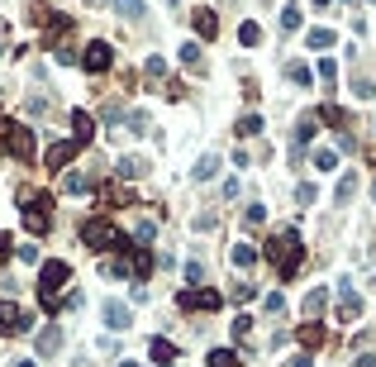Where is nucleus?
Listing matches in <instances>:
<instances>
[{"mask_svg":"<svg viewBox=\"0 0 376 367\" xmlns=\"http://www.w3.org/2000/svg\"><path fill=\"white\" fill-rule=\"evenodd\" d=\"M238 43H243V48H257V43H262V24H243V29H238Z\"/></svg>","mask_w":376,"mask_h":367,"instance_id":"obj_23","label":"nucleus"},{"mask_svg":"<svg viewBox=\"0 0 376 367\" xmlns=\"http://www.w3.org/2000/svg\"><path fill=\"white\" fill-rule=\"evenodd\" d=\"M72 282V267H67L63 257H53V262H43V272H38V301H43V310H58V291Z\"/></svg>","mask_w":376,"mask_h":367,"instance_id":"obj_2","label":"nucleus"},{"mask_svg":"<svg viewBox=\"0 0 376 367\" xmlns=\"http://www.w3.org/2000/svg\"><path fill=\"white\" fill-rule=\"evenodd\" d=\"M153 234H157V224H153V220H143L139 229H134V239H139V243H148V239H153Z\"/></svg>","mask_w":376,"mask_h":367,"instance_id":"obj_41","label":"nucleus"},{"mask_svg":"<svg viewBox=\"0 0 376 367\" xmlns=\"http://www.w3.org/2000/svg\"><path fill=\"white\" fill-rule=\"evenodd\" d=\"M143 172H148V162H143V158H119V176L134 181V176H143Z\"/></svg>","mask_w":376,"mask_h":367,"instance_id":"obj_26","label":"nucleus"},{"mask_svg":"<svg viewBox=\"0 0 376 367\" xmlns=\"http://www.w3.org/2000/svg\"><path fill=\"white\" fill-rule=\"evenodd\" d=\"M314 167H319V172H333V167H338V153H333V148H319V153H314Z\"/></svg>","mask_w":376,"mask_h":367,"instance_id":"obj_32","label":"nucleus"},{"mask_svg":"<svg viewBox=\"0 0 376 367\" xmlns=\"http://www.w3.org/2000/svg\"><path fill=\"white\" fill-rule=\"evenodd\" d=\"M353 196H358V172H343V181L333 186V206H348Z\"/></svg>","mask_w":376,"mask_h":367,"instance_id":"obj_18","label":"nucleus"},{"mask_svg":"<svg viewBox=\"0 0 376 367\" xmlns=\"http://www.w3.org/2000/svg\"><path fill=\"white\" fill-rule=\"evenodd\" d=\"M77 158V144H72V139H63V144H53L48 148V167H53V172H63L67 162Z\"/></svg>","mask_w":376,"mask_h":367,"instance_id":"obj_13","label":"nucleus"},{"mask_svg":"<svg viewBox=\"0 0 376 367\" xmlns=\"http://www.w3.org/2000/svg\"><path fill=\"white\" fill-rule=\"evenodd\" d=\"M143 72H148V77H162V72H167V63H162V58H148V63H143Z\"/></svg>","mask_w":376,"mask_h":367,"instance_id":"obj_43","label":"nucleus"},{"mask_svg":"<svg viewBox=\"0 0 376 367\" xmlns=\"http://www.w3.org/2000/svg\"><path fill=\"white\" fill-rule=\"evenodd\" d=\"M314 5H329V0H314Z\"/></svg>","mask_w":376,"mask_h":367,"instance_id":"obj_48","label":"nucleus"},{"mask_svg":"<svg viewBox=\"0 0 376 367\" xmlns=\"http://www.w3.org/2000/svg\"><path fill=\"white\" fill-rule=\"evenodd\" d=\"M215 172H220V158H215V153H205V158L190 167V176H195V181H210Z\"/></svg>","mask_w":376,"mask_h":367,"instance_id":"obj_19","label":"nucleus"},{"mask_svg":"<svg viewBox=\"0 0 376 367\" xmlns=\"http://www.w3.org/2000/svg\"><path fill=\"white\" fill-rule=\"evenodd\" d=\"M15 367H33V363H29V358H19V363H15Z\"/></svg>","mask_w":376,"mask_h":367,"instance_id":"obj_47","label":"nucleus"},{"mask_svg":"<svg viewBox=\"0 0 376 367\" xmlns=\"http://www.w3.org/2000/svg\"><path fill=\"white\" fill-rule=\"evenodd\" d=\"M281 29H300V0H286V10H281Z\"/></svg>","mask_w":376,"mask_h":367,"instance_id":"obj_28","label":"nucleus"},{"mask_svg":"<svg viewBox=\"0 0 376 367\" xmlns=\"http://www.w3.org/2000/svg\"><path fill=\"white\" fill-rule=\"evenodd\" d=\"M81 239H86V248H129V239L110 220H86L81 224Z\"/></svg>","mask_w":376,"mask_h":367,"instance_id":"obj_3","label":"nucleus"},{"mask_svg":"<svg viewBox=\"0 0 376 367\" xmlns=\"http://www.w3.org/2000/svg\"><path fill=\"white\" fill-rule=\"evenodd\" d=\"M114 63V48L110 43H105V38H95V43H86V53H81V67H86V72H105V67Z\"/></svg>","mask_w":376,"mask_h":367,"instance_id":"obj_6","label":"nucleus"},{"mask_svg":"<svg viewBox=\"0 0 376 367\" xmlns=\"http://www.w3.org/2000/svg\"><path fill=\"white\" fill-rule=\"evenodd\" d=\"M319 77L333 86V81H338V63H333V58H324V63H319Z\"/></svg>","mask_w":376,"mask_h":367,"instance_id":"obj_39","label":"nucleus"},{"mask_svg":"<svg viewBox=\"0 0 376 367\" xmlns=\"http://www.w3.org/2000/svg\"><path fill=\"white\" fill-rule=\"evenodd\" d=\"M281 367H314V363H310V358H305V353H296V358H286Z\"/></svg>","mask_w":376,"mask_h":367,"instance_id":"obj_45","label":"nucleus"},{"mask_svg":"<svg viewBox=\"0 0 376 367\" xmlns=\"http://www.w3.org/2000/svg\"><path fill=\"white\" fill-rule=\"evenodd\" d=\"M10 253V234H5V229H0V257Z\"/></svg>","mask_w":376,"mask_h":367,"instance_id":"obj_46","label":"nucleus"},{"mask_svg":"<svg viewBox=\"0 0 376 367\" xmlns=\"http://www.w3.org/2000/svg\"><path fill=\"white\" fill-rule=\"evenodd\" d=\"M91 139H95V124H91V115H86V110H72V144H91Z\"/></svg>","mask_w":376,"mask_h":367,"instance_id":"obj_11","label":"nucleus"},{"mask_svg":"<svg viewBox=\"0 0 376 367\" xmlns=\"http://www.w3.org/2000/svg\"><path fill=\"white\" fill-rule=\"evenodd\" d=\"M286 77L296 81V86H310V81H314V72H310L305 63H286Z\"/></svg>","mask_w":376,"mask_h":367,"instance_id":"obj_25","label":"nucleus"},{"mask_svg":"<svg viewBox=\"0 0 376 367\" xmlns=\"http://www.w3.org/2000/svg\"><path fill=\"white\" fill-rule=\"evenodd\" d=\"M353 96L372 100V96H376V81H372V77H362V72H358V77H353Z\"/></svg>","mask_w":376,"mask_h":367,"instance_id":"obj_29","label":"nucleus"},{"mask_svg":"<svg viewBox=\"0 0 376 367\" xmlns=\"http://www.w3.org/2000/svg\"><path fill=\"white\" fill-rule=\"evenodd\" d=\"M181 63L190 72H205V58H200V43H181Z\"/></svg>","mask_w":376,"mask_h":367,"instance_id":"obj_22","label":"nucleus"},{"mask_svg":"<svg viewBox=\"0 0 376 367\" xmlns=\"http://www.w3.org/2000/svg\"><path fill=\"white\" fill-rule=\"evenodd\" d=\"M110 277H134V257H114V262H110Z\"/></svg>","mask_w":376,"mask_h":367,"instance_id":"obj_38","label":"nucleus"},{"mask_svg":"<svg viewBox=\"0 0 376 367\" xmlns=\"http://www.w3.org/2000/svg\"><path fill=\"white\" fill-rule=\"evenodd\" d=\"M110 5H114L124 19H139V15H143V0H110Z\"/></svg>","mask_w":376,"mask_h":367,"instance_id":"obj_34","label":"nucleus"},{"mask_svg":"<svg viewBox=\"0 0 376 367\" xmlns=\"http://www.w3.org/2000/svg\"><path fill=\"white\" fill-rule=\"evenodd\" d=\"M134 277H143V282H148V272H153V257H148V248H134Z\"/></svg>","mask_w":376,"mask_h":367,"instance_id":"obj_24","label":"nucleus"},{"mask_svg":"<svg viewBox=\"0 0 376 367\" xmlns=\"http://www.w3.org/2000/svg\"><path fill=\"white\" fill-rule=\"evenodd\" d=\"M238 134H243V139L262 134V115H243V119H238Z\"/></svg>","mask_w":376,"mask_h":367,"instance_id":"obj_31","label":"nucleus"},{"mask_svg":"<svg viewBox=\"0 0 376 367\" xmlns=\"http://www.w3.org/2000/svg\"><path fill=\"white\" fill-rule=\"evenodd\" d=\"M310 48H333V29H310Z\"/></svg>","mask_w":376,"mask_h":367,"instance_id":"obj_37","label":"nucleus"},{"mask_svg":"<svg viewBox=\"0 0 376 367\" xmlns=\"http://www.w3.org/2000/svg\"><path fill=\"white\" fill-rule=\"evenodd\" d=\"M267 257H272V262H276V277H281V282H296L300 262H305V248H300L296 229H281V234H276V239L267 243Z\"/></svg>","mask_w":376,"mask_h":367,"instance_id":"obj_1","label":"nucleus"},{"mask_svg":"<svg viewBox=\"0 0 376 367\" xmlns=\"http://www.w3.org/2000/svg\"><path fill=\"white\" fill-rule=\"evenodd\" d=\"M296 339H300V344H305V349H319V344L329 339V329H324L319 319H305V324H300V329H296Z\"/></svg>","mask_w":376,"mask_h":367,"instance_id":"obj_12","label":"nucleus"},{"mask_svg":"<svg viewBox=\"0 0 376 367\" xmlns=\"http://www.w3.org/2000/svg\"><path fill=\"white\" fill-rule=\"evenodd\" d=\"M324 305H329V291H324V287H314L310 296H305V305H300V310H305V315H319Z\"/></svg>","mask_w":376,"mask_h":367,"instance_id":"obj_21","label":"nucleus"},{"mask_svg":"<svg viewBox=\"0 0 376 367\" xmlns=\"http://www.w3.org/2000/svg\"><path fill=\"white\" fill-rule=\"evenodd\" d=\"M0 139H5V148H10L19 162L33 158V129H24V124H0Z\"/></svg>","mask_w":376,"mask_h":367,"instance_id":"obj_4","label":"nucleus"},{"mask_svg":"<svg viewBox=\"0 0 376 367\" xmlns=\"http://www.w3.org/2000/svg\"><path fill=\"white\" fill-rule=\"evenodd\" d=\"M19 215H24V229H33V234H48V229H53V215H48V210H38V206H29V201H24V210H19Z\"/></svg>","mask_w":376,"mask_h":367,"instance_id":"obj_10","label":"nucleus"},{"mask_svg":"<svg viewBox=\"0 0 376 367\" xmlns=\"http://www.w3.org/2000/svg\"><path fill=\"white\" fill-rule=\"evenodd\" d=\"M148 353H153V358H157L162 367H172V363H176V349L167 344V339H153V344H148Z\"/></svg>","mask_w":376,"mask_h":367,"instance_id":"obj_20","label":"nucleus"},{"mask_svg":"<svg viewBox=\"0 0 376 367\" xmlns=\"http://www.w3.org/2000/svg\"><path fill=\"white\" fill-rule=\"evenodd\" d=\"M58 349H63V324H48L43 334H38V353H43V358H53Z\"/></svg>","mask_w":376,"mask_h":367,"instance_id":"obj_17","label":"nucleus"},{"mask_svg":"<svg viewBox=\"0 0 376 367\" xmlns=\"http://www.w3.org/2000/svg\"><path fill=\"white\" fill-rule=\"evenodd\" d=\"M100 206L105 210H124V206H134V196H129L124 186H100Z\"/></svg>","mask_w":376,"mask_h":367,"instance_id":"obj_15","label":"nucleus"},{"mask_svg":"<svg viewBox=\"0 0 376 367\" xmlns=\"http://www.w3.org/2000/svg\"><path fill=\"white\" fill-rule=\"evenodd\" d=\"M67 191H72V196L91 191V176H86V172H72V176H67Z\"/></svg>","mask_w":376,"mask_h":367,"instance_id":"obj_35","label":"nucleus"},{"mask_svg":"<svg viewBox=\"0 0 376 367\" xmlns=\"http://www.w3.org/2000/svg\"><path fill=\"white\" fill-rule=\"evenodd\" d=\"M220 301H224V296H220V291H210V287H205V291H181V296H176L181 310H220Z\"/></svg>","mask_w":376,"mask_h":367,"instance_id":"obj_7","label":"nucleus"},{"mask_svg":"<svg viewBox=\"0 0 376 367\" xmlns=\"http://www.w3.org/2000/svg\"><path fill=\"white\" fill-rule=\"evenodd\" d=\"M129 129H134V134H143V129H148V115H143V110H129Z\"/></svg>","mask_w":376,"mask_h":367,"instance_id":"obj_42","label":"nucleus"},{"mask_svg":"<svg viewBox=\"0 0 376 367\" xmlns=\"http://www.w3.org/2000/svg\"><path fill=\"white\" fill-rule=\"evenodd\" d=\"M296 201H305V206L314 201V186H310V181H300V186H296Z\"/></svg>","mask_w":376,"mask_h":367,"instance_id":"obj_44","label":"nucleus"},{"mask_svg":"<svg viewBox=\"0 0 376 367\" xmlns=\"http://www.w3.org/2000/svg\"><path fill=\"white\" fill-rule=\"evenodd\" d=\"M210 367H238V353L234 349H215L210 353Z\"/></svg>","mask_w":376,"mask_h":367,"instance_id":"obj_30","label":"nucleus"},{"mask_svg":"<svg viewBox=\"0 0 376 367\" xmlns=\"http://www.w3.org/2000/svg\"><path fill=\"white\" fill-rule=\"evenodd\" d=\"M234 339H238V344H248V339H252V315H234Z\"/></svg>","mask_w":376,"mask_h":367,"instance_id":"obj_33","label":"nucleus"},{"mask_svg":"<svg viewBox=\"0 0 376 367\" xmlns=\"http://www.w3.org/2000/svg\"><path fill=\"white\" fill-rule=\"evenodd\" d=\"M100 319H105V329H114V334L134 324V315H129V305H124V301H105V310H100Z\"/></svg>","mask_w":376,"mask_h":367,"instance_id":"obj_8","label":"nucleus"},{"mask_svg":"<svg viewBox=\"0 0 376 367\" xmlns=\"http://www.w3.org/2000/svg\"><path fill=\"white\" fill-rule=\"evenodd\" d=\"M372 196H376V186H372Z\"/></svg>","mask_w":376,"mask_h":367,"instance_id":"obj_49","label":"nucleus"},{"mask_svg":"<svg viewBox=\"0 0 376 367\" xmlns=\"http://www.w3.org/2000/svg\"><path fill=\"white\" fill-rule=\"evenodd\" d=\"M243 220H248V224H262L267 220V206H257V201H252V206L243 210Z\"/></svg>","mask_w":376,"mask_h":367,"instance_id":"obj_40","label":"nucleus"},{"mask_svg":"<svg viewBox=\"0 0 376 367\" xmlns=\"http://www.w3.org/2000/svg\"><path fill=\"white\" fill-rule=\"evenodd\" d=\"M333 291H338V319H343V324L362 319V296L353 291V282H333Z\"/></svg>","mask_w":376,"mask_h":367,"instance_id":"obj_5","label":"nucleus"},{"mask_svg":"<svg viewBox=\"0 0 376 367\" xmlns=\"http://www.w3.org/2000/svg\"><path fill=\"white\" fill-rule=\"evenodd\" d=\"M190 24H195V33H200V38H220V15H215L210 5L190 10Z\"/></svg>","mask_w":376,"mask_h":367,"instance_id":"obj_9","label":"nucleus"},{"mask_svg":"<svg viewBox=\"0 0 376 367\" xmlns=\"http://www.w3.org/2000/svg\"><path fill=\"white\" fill-rule=\"evenodd\" d=\"M319 119H324V124H338V129L348 124V115L338 110V105H324V110H319Z\"/></svg>","mask_w":376,"mask_h":367,"instance_id":"obj_36","label":"nucleus"},{"mask_svg":"<svg viewBox=\"0 0 376 367\" xmlns=\"http://www.w3.org/2000/svg\"><path fill=\"white\" fill-rule=\"evenodd\" d=\"M0 329H5V334H19V329H24V315H19L15 301H0Z\"/></svg>","mask_w":376,"mask_h":367,"instance_id":"obj_14","label":"nucleus"},{"mask_svg":"<svg viewBox=\"0 0 376 367\" xmlns=\"http://www.w3.org/2000/svg\"><path fill=\"white\" fill-rule=\"evenodd\" d=\"M314 134H319V119H314V115H310V119H300V124H296V144H291V158H300V148L310 144Z\"/></svg>","mask_w":376,"mask_h":367,"instance_id":"obj_16","label":"nucleus"},{"mask_svg":"<svg viewBox=\"0 0 376 367\" xmlns=\"http://www.w3.org/2000/svg\"><path fill=\"white\" fill-rule=\"evenodd\" d=\"M234 262H238V267H252V262H257V243H238Z\"/></svg>","mask_w":376,"mask_h":367,"instance_id":"obj_27","label":"nucleus"}]
</instances>
